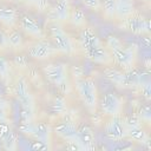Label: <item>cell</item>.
Segmentation results:
<instances>
[{
    "instance_id": "cell-17",
    "label": "cell",
    "mask_w": 151,
    "mask_h": 151,
    "mask_svg": "<svg viewBox=\"0 0 151 151\" xmlns=\"http://www.w3.org/2000/svg\"><path fill=\"white\" fill-rule=\"evenodd\" d=\"M17 11L12 7H0V22L12 26L17 20Z\"/></svg>"
},
{
    "instance_id": "cell-34",
    "label": "cell",
    "mask_w": 151,
    "mask_h": 151,
    "mask_svg": "<svg viewBox=\"0 0 151 151\" xmlns=\"http://www.w3.org/2000/svg\"><path fill=\"white\" fill-rule=\"evenodd\" d=\"M86 7L88 8H92L94 11H98L99 7H100V1L99 0H80Z\"/></svg>"
},
{
    "instance_id": "cell-39",
    "label": "cell",
    "mask_w": 151,
    "mask_h": 151,
    "mask_svg": "<svg viewBox=\"0 0 151 151\" xmlns=\"http://www.w3.org/2000/svg\"><path fill=\"white\" fill-rule=\"evenodd\" d=\"M117 1H124V2H132V0H117Z\"/></svg>"
},
{
    "instance_id": "cell-25",
    "label": "cell",
    "mask_w": 151,
    "mask_h": 151,
    "mask_svg": "<svg viewBox=\"0 0 151 151\" xmlns=\"http://www.w3.org/2000/svg\"><path fill=\"white\" fill-rule=\"evenodd\" d=\"M2 139H4V146L7 150L15 149V145H17V134H15V132H13L12 130H9L5 134V137Z\"/></svg>"
},
{
    "instance_id": "cell-26",
    "label": "cell",
    "mask_w": 151,
    "mask_h": 151,
    "mask_svg": "<svg viewBox=\"0 0 151 151\" xmlns=\"http://www.w3.org/2000/svg\"><path fill=\"white\" fill-rule=\"evenodd\" d=\"M34 124L29 120V119H22L21 120V124L19 126L20 131L24 132L25 134H28V136H33L34 133Z\"/></svg>"
},
{
    "instance_id": "cell-18",
    "label": "cell",
    "mask_w": 151,
    "mask_h": 151,
    "mask_svg": "<svg viewBox=\"0 0 151 151\" xmlns=\"http://www.w3.org/2000/svg\"><path fill=\"white\" fill-rule=\"evenodd\" d=\"M134 7L132 2H124V1H117L116 5V13L120 18H129L133 14Z\"/></svg>"
},
{
    "instance_id": "cell-10",
    "label": "cell",
    "mask_w": 151,
    "mask_h": 151,
    "mask_svg": "<svg viewBox=\"0 0 151 151\" xmlns=\"http://www.w3.org/2000/svg\"><path fill=\"white\" fill-rule=\"evenodd\" d=\"M85 54L87 55V58H90L91 60H93L96 63L107 64L110 61V54H109L107 50L101 44L86 50L85 51Z\"/></svg>"
},
{
    "instance_id": "cell-4",
    "label": "cell",
    "mask_w": 151,
    "mask_h": 151,
    "mask_svg": "<svg viewBox=\"0 0 151 151\" xmlns=\"http://www.w3.org/2000/svg\"><path fill=\"white\" fill-rule=\"evenodd\" d=\"M44 74L48 81L59 86L67 78V66L64 64H50L44 67Z\"/></svg>"
},
{
    "instance_id": "cell-20",
    "label": "cell",
    "mask_w": 151,
    "mask_h": 151,
    "mask_svg": "<svg viewBox=\"0 0 151 151\" xmlns=\"http://www.w3.org/2000/svg\"><path fill=\"white\" fill-rule=\"evenodd\" d=\"M123 76H124V73H122L120 71H118L117 68H113V67H106L104 70V77L106 79H109L111 83H114L117 85L123 84Z\"/></svg>"
},
{
    "instance_id": "cell-5",
    "label": "cell",
    "mask_w": 151,
    "mask_h": 151,
    "mask_svg": "<svg viewBox=\"0 0 151 151\" xmlns=\"http://www.w3.org/2000/svg\"><path fill=\"white\" fill-rule=\"evenodd\" d=\"M100 109L107 116H119L122 112V101L116 93L109 92L100 100Z\"/></svg>"
},
{
    "instance_id": "cell-24",
    "label": "cell",
    "mask_w": 151,
    "mask_h": 151,
    "mask_svg": "<svg viewBox=\"0 0 151 151\" xmlns=\"http://www.w3.org/2000/svg\"><path fill=\"white\" fill-rule=\"evenodd\" d=\"M52 111L57 114H64L67 111L66 104H65V99L63 97H57L54 99V101L52 103Z\"/></svg>"
},
{
    "instance_id": "cell-32",
    "label": "cell",
    "mask_w": 151,
    "mask_h": 151,
    "mask_svg": "<svg viewBox=\"0 0 151 151\" xmlns=\"http://www.w3.org/2000/svg\"><path fill=\"white\" fill-rule=\"evenodd\" d=\"M14 64H15L18 67H20V68H24V67L27 66L28 60H27V58H26L25 55H22V54H18V55L14 57Z\"/></svg>"
},
{
    "instance_id": "cell-7",
    "label": "cell",
    "mask_w": 151,
    "mask_h": 151,
    "mask_svg": "<svg viewBox=\"0 0 151 151\" xmlns=\"http://www.w3.org/2000/svg\"><path fill=\"white\" fill-rule=\"evenodd\" d=\"M126 24H127V28L136 34L150 32V20L149 19H144L142 17L132 14L131 17H129L126 19Z\"/></svg>"
},
{
    "instance_id": "cell-23",
    "label": "cell",
    "mask_w": 151,
    "mask_h": 151,
    "mask_svg": "<svg viewBox=\"0 0 151 151\" xmlns=\"http://www.w3.org/2000/svg\"><path fill=\"white\" fill-rule=\"evenodd\" d=\"M7 40H8V45L13 48H18L22 44V37L18 31H11L7 34Z\"/></svg>"
},
{
    "instance_id": "cell-33",
    "label": "cell",
    "mask_w": 151,
    "mask_h": 151,
    "mask_svg": "<svg viewBox=\"0 0 151 151\" xmlns=\"http://www.w3.org/2000/svg\"><path fill=\"white\" fill-rule=\"evenodd\" d=\"M138 117L140 118V120L150 122V118H151V111H150V107H149V106H144V107H142V110H140V114H139Z\"/></svg>"
},
{
    "instance_id": "cell-36",
    "label": "cell",
    "mask_w": 151,
    "mask_h": 151,
    "mask_svg": "<svg viewBox=\"0 0 151 151\" xmlns=\"http://www.w3.org/2000/svg\"><path fill=\"white\" fill-rule=\"evenodd\" d=\"M7 45H8L7 35L0 29V50H4L5 47H7Z\"/></svg>"
},
{
    "instance_id": "cell-31",
    "label": "cell",
    "mask_w": 151,
    "mask_h": 151,
    "mask_svg": "<svg viewBox=\"0 0 151 151\" xmlns=\"http://www.w3.org/2000/svg\"><path fill=\"white\" fill-rule=\"evenodd\" d=\"M8 72H9V66H8L7 60L0 57V76L5 78L6 76H8Z\"/></svg>"
},
{
    "instance_id": "cell-14",
    "label": "cell",
    "mask_w": 151,
    "mask_h": 151,
    "mask_svg": "<svg viewBox=\"0 0 151 151\" xmlns=\"http://www.w3.org/2000/svg\"><path fill=\"white\" fill-rule=\"evenodd\" d=\"M142 83V74L137 68L130 67L123 76V85L126 86H134Z\"/></svg>"
},
{
    "instance_id": "cell-16",
    "label": "cell",
    "mask_w": 151,
    "mask_h": 151,
    "mask_svg": "<svg viewBox=\"0 0 151 151\" xmlns=\"http://www.w3.org/2000/svg\"><path fill=\"white\" fill-rule=\"evenodd\" d=\"M33 137L37 140H40V142L47 144V142L50 140V126L46 123H38L34 126Z\"/></svg>"
},
{
    "instance_id": "cell-11",
    "label": "cell",
    "mask_w": 151,
    "mask_h": 151,
    "mask_svg": "<svg viewBox=\"0 0 151 151\" xmlns=\"http://www.w3.org/2000/svg\"><path fill=\"white\" fill-rule=\"evenodd\" d=\"M20 27L28 34L32 35L34 38H42V31L39 27V25L37 24L35 20H33L32 18L24 15L20 19Z\"/></svg>"
},
{
    "instance_id": "cell-28",
    "label": "cell",
    "mask_w": 151,
    "mask_h": 151,
    "mask_svg": "<svg viewBox=\"0 0 151 151\" xmlns=\"http://www.w3.org/2000/svg\"><path fill=\"white\" fill-rule=\"evenodd\" d=\"M106 45H107V47H109L111 51L119 50V48L124 47L123 44H122V41H120L118 38H116L114 35H109V37H107V39H106Z\"/></svg>"
},
{
    "instance_id": "cell-1",
    "label": "cell",
    "mask_w": 151,
    "mask_h": 151,
    "mask_svg": "<svg viewBox=\"0 0 151 151\" xmlns=\"http://www.w3.org/2000/svg\"><path fill=\"white\" fill-rule=\"evenodd\" d=\"M76 85L84 105L91 111H94L98 104V92L94 80L92 78H81L77 80Z\"/></svg>"
},
{
    "instance_id": "cell-30",
    "label": "cell",
    "mask_w": 151,
    "mask_h": 151,
    "mask_svg": "<svg viewBox=\"0 0 151 151\" xmlns=\"http://www.w3.org/2000/svg\"><path fill=\"white\" fill-rule=\"evenodd\" d=\"M140 91H142V94L143 97L146 99V100H150L151 98V85L150 83H140Z\"/></svg>"
},
{
    "instance_id": "cell-19",
    "label": "cell",
    "mask_w": 151,
    "mask_h": 151,
    "mask_svg": "<svg viewBox=\"0 0 151 151\" xmlns=\"http://www.w3.org/2000/svg\"><path fill=\"white\" fill-rule=\"evenodd\" d=\"M126 136L131 137L133 140L136 142H140L144 143L147 139V134L146 132L143 130V127L139 126H132V127H126Z\"/></svg>"
},
{
    "instance_id": "cell-13",
    "label": "cell",
    "mask_w": 151,
    "mask_h": 151,
    "mask_svg": "<svg viewBox=\"0 0 151 151\" xmlns=\"http://www.w3.org/2000/svg\"><path fill=\"white\" fill-rule=\"evenodd\" d=\"M80 40H81V45H83L85 51L101 44L100 40L98 39V37L94 34V32H92L90 28H85L80 33Z\"/></svg>"
},
{
    "instance_id": "cell-2",
    "label": "cell",
    "mask_w": 151,
    "mask_h": 151,
    "mask_svg": "<svg viewBox=\"0 0 151 151\" xmlns=\"http://www.w3.org/2000/svg\"><path fill=\"white\" fill-rule=\"evenodd\" d=\"M50 35H51V40L53 41L54 47L58 51H61L64 53L72 52V50H73L72 41H71L70 37L63 31L61 27H59L58 25H52L50 28Z\"/></svg>"
},
{
    "instance_id": "cell-27",
    "label": "cell",
    "mask_w": 151,
    "mask_h": 151,
    "mask_svg": "<svg viewBox=\"0 0 151 151\" xmlns=\"http://www.w3.org/2000/svg\"><path fill=\"white\" fill-rule=\"evenodd\" d=\"M116 5H117V0H104L103 7L107 17H113L116 14Z\"/></svg>"
},
{
    "instance_id": "cell-21",
    "label": "cell",
    "mask_w": 151,
    "mask_h": 151,
    "mask_svg": "<svg viewBox=\"0 0 151 151\" xmlns=\"http://www.w3.org/2000/svg\"><path fill=\"white\" fill-rule=\"evenodd\" d=\"M14 94L18 97L19 100H21L22 98H25L26 96L29 94V90H28V85L27 81L24 78H19L15 84H14Z\"/></svg>"
},
{
    "instance_id": "cell-22",
    "label": "cell",
    "mask_w": 151,
    "mask_h": 151,
    "mask_svg": "<svg viewBox=\"0 0 151 151\" xmlns=\"http://www.w3.org/2000/svg\"><path fill=\"white\" fill-rule=\"evenodd\" d=\"M70 19L71 22L76 26H81L85 21V13L80 8H76L72 12H70Z\"/></svg>"
},
{
    "instance_id": "cell-9",
    "label": "cell",
    "mask_w": 151,
    "mask_h": 151,
    "mask_svg": "<svg viewBox=\"0 0 151 151\" xmlns=\"http://www.w3.org/2000/svg\"><path fill=\"white\" fill-rule=\"evenodd\" d=\"M54 132L65 140H72V139H77L78 129L74 123L66 120V122L58 124L54 127Z\"/></svg>"
},
{
    "instance_id": "cell-29",
    "label": "cell",
    "mask_w": 151,
    "mask_h": 151,
    "mask_svg": "<svg viewBox=\"0 0 151 151\" xmlns=\"http://www.w3.org/2000/svg\"><path fill=\"white\" fill-rule=\"evenodd\" d=\"M140 118L138 117V116H136V114H133V116H129L125 120H124V123H125V125H126V127H132V126H139L140 125Z\"/></svg>"
},
{
    "instance_id": "cell-37",
    "label": "cell",
    "mask_w": 151,
    "mask_h": 151,
    "mask_svg": "<svg viewBox=\"0 0 151 151\" xmlns=\"http://www.w3.org/2000/svg\"><path fill=\"white\" fill-rule=\"evenodd\" d=\"M6 119V110L4 107V105L0 104V123H2Z\"/></svg>"
},
{
    "instance_id": "cell-15",
    "label": "cell",
    "mask_w": 151,
    "mask_h": 151,
    "mask_svg": "<svg viewBox=\"0 0 151 151\" xmlns=\"http://www.w3.org/2000/svg\"><path fill=\"white\" fill-rule=\"evenodd\" d=\"M58 20H67L70 18V1L68 0H57V4L53 8Z\"/></svg>"
},
{
    "instance_id": "cell-35",
    "label": "cell",
    "mask_w": 151,
    "mask_h": 151,
    "mask_svg": "<svg viewBox=\"0 0 151 151\" xmlns=\"http://www.w3.org/2000/svg\"><path fill=\"white\" fill-rule=\"evenodd\" d=\"M35 6H37L38 11L42 12V11H46L48 8L50 2H48V0H38V2L35 4Z\"/></svg>"
},
{
    "instance_id": "cell-8",
    "label": "cell",
    "mask_w": 151,
    "mask_h": 151,
    "mask_svg": "<svg viewBox=\"0 0 151 151\" xmlns=\"http://www.w3.org/2000/svg\"><path fill=\"white\" fill-rule=\"evenodd\" d=\"M55 51H58L55 47H52L46 42H37L28 47V54L34 59H46Z\"/></svg>"
},
{
    "instance_id": "cell-3",
    "label": "cell",
    "mask_w": 151,
    "mask_h": 151,
    "mask_svg": "<svg viewBox=\"0 0 151 151\" xmlns=\"http://www.w3.org/2000/svg\"><path fill=\"white\" fill-rule=\"evenodd\" d=\"M105 134L112 140L123 139L126 136V125L119 116H112L105 126Z\"/></svg>"
},
{
    "instance_id": "cell-12",
    "label": "cell",
    "mask_w": 151,
    "mask_h": 151,
    "mask_svg": "<svg viewBox=\"0 0 151 151\" xmlns=\"http://www.w3.org/2000/svg\"><path fill=\"white\" fill-rule=\"evenodd\" d=\"M77 140L79 142L83 149H88L94 142V134L88 126H83L77 132Z\"/></svg>"
},
{
    "instance_id": "cell-38",
    "label": "cell",
    "mask_w": 151,
    "mask_h": 151,
    "mask_svg": "<svg viewBox=\"0 0 151 151\" xmlns=\"http://www.w3.org/2000/svg\"><path fill=\"white\" fill-rule=\"evenodd\" d=\"M22 2H26V4H37L38 0H20Z\"/></svg>"
},
{
    "instance_id": "cell-6",
    "label": "cell",
    "mask_w": 151,
    "mask_h": 151,
    "mask_svg": "<svg viewBox=\"0 0 151 151\" xmlns=\"http://www.w3.org/2000/svg\"><path fill=\"white\" fill-rule=\"evenodd\" d=\"M112 55H113V59L114 61L125 67V68H130L132 67L133 63H134V59H136V48L134 47H122L119 50H114L112 51Z\"/></svg>"
}]
</instances>
